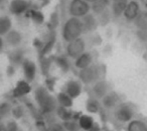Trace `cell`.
<instances>
[{
	"label": "cell",
	"instance_id": "2",
	"mask_svg": "<svg viewBox=\"0 0 147 131\" xmlns=\"http://www.w3.org/2000/svg\"><path fill=\"white\" fill-rule=\"evenodd\" d=\"M81 30H82V23L76 18L71 19L65 25V35L67 39L75 38L76 36H78Z\"/></svg>",
	"mask_w": 147,
	"mask_h": 131
},
{
	"label": "cell",
	"instance_id": "3",
	"mask_svg": "<svg viewBox=\"0 0 147 131\" xmlns=\"http://www.w3.org/2000/svg\"><path fill=\"white\" fill-rule=\"evenodd\" d=\"M127 7V0H113V13L119 15L125 11Z\"/></svg>",
	"mask_w": 147,
	"mask_h": 131
},
{
	"label": "cell",
	"instance_id": "5",
	"mask_svg": "<svg viewBox=\"0 0 147 131\" xmlns=\"http://www.w3.org/2000/svg\"><path fill=\"white\" fill-rule=\"evenodd\" d=\"M85 1H87V2H96L97 0H85Z\"/></svg>",
	"mask_w": 147,
	"mask_h": 131
},
{
	"label": "cell",
	"instance_id": "1",
	"mask_svg": "<svg viewBox=\"0 0 147 131\" xmlns=\"http://www.w3.org/2000/svg\"><path fill=\"white\" fill-rule=\"evenodd\" d=\"M71 14L75 16H84L88 13L89 5L85 0H73L69 6Z\"/></svg>",
	"mask_w": 147,
	"mask_h": 131
},
{
	"label": "cell",
	"instance_id": "4",
	"mask_svg": "<svg viewBox=\"0 0 147 131\" xmlns=\"http://www.w3.org/2000/svg\"><path fill=\"white\" fill-rule=\"evenodd\" d=\"M125 14L130 19L135 18L138 14V5L135 2L129 3V5H127L126 9H125Z\"/></svg>",
	"mask_w": 147,
	"mask_h": 131
}]
</instances>
